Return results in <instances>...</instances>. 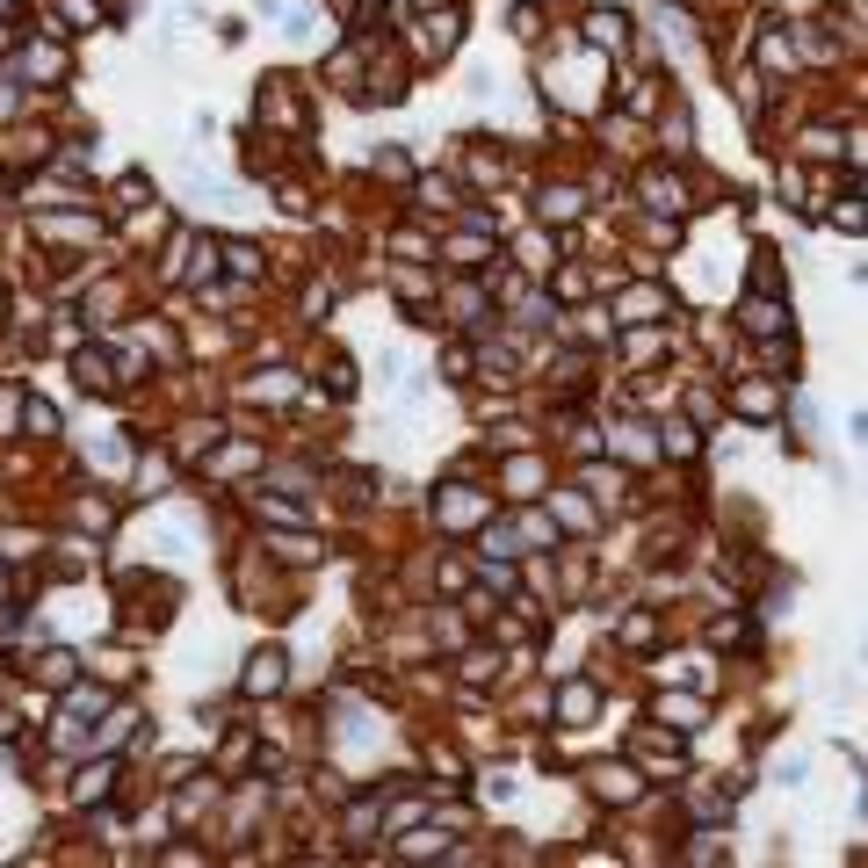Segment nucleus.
Wrapping results in <instances>:
<instances>
[{
	"label": "nucleus",
	"mask_w": 868,
	"mask_h": 868,
	"mask_svg": "<svg viewBox=\"0 0 868 868\" xmlns=\"http://www.w3.org/2000/svg\"><path fill=\"white\" fill-rule=\"evenodd\" d=\"M485 507H492V492H478V485H442V529H471Z\"/></svg>",
	"instance_id": "nucleus-1"
},
{
	"label": "nucleus",
	"mask_w": 868,
	"mask_h": 868,
	"mask_svg": "<svg viewBox=\"0 0 868 868\" xmlns=\"http://www.w3.org/2000/svg\"><path fill=\"white\" fill-rule=\"evenodd\" d=\"M283 666H290L283 651H254V659H246V673H239V688H246V695H283V680H290Z\"/></svg>",
	"instance_id": "nucleus-2"
},
{
	"label": "nucleus",
	"mask_w": 868,
	"mask_h": 868,
	"mask_svg": "<svg viewBox=\"0 0 868 868\" xmlns=\"http://www.w3.org/2000/svg\"><path fill=\"white\" fill-rule=\"evenodd\" d=\"M456 44H463V15H456V8H434V15L420 22V51H427V58H449Z\"/></svg>",
	"instance_id": "nucleus-3"
},
{
	"label": "nucleus",
	"mask_w": 868,
	"mask_h": 868,
	"mask_svg": "<svg viewBox=\"0 0 868 868\" xmlns=\"http://www.w3.org/2000/svg\"><path fill=\"white\" fill-rule=\"evenodd\" d=\"M623 37H630V15L623 8H594V15H586V51H623Z\"/></svg>",
	"instance_id": "nucleus-4"
},
{
	"label": "nucleus",
	"mask_w": 868,
	"mask_h": 868,
	"mask_svg": "<svg viewBox=\"0 0 868 868\" xmlns=\"http://www.w3.org/2000/svg\"><path fill=\"white\" fill-rule=\"evenodd\" d=\"M644 196H651V210H688V189L673 174H644Z\"/></svg>",
	"instance_id": "nucleus-5"
},
{
	"label": "nucleus",
	"mask_w": 868,
	"mask_h": 868,
	"mask_svg": "<svg viewBox=\"0 0 868 868\" xmlns=\"http://www.w3.org/2000/svg\"><path fill=\"white\" fill-rule=\"evenodd\" d=\"M738 326H746V333H782V326H789V304H746Z\"/></svg>",
	"instance_id": "nucleus-6"
},
{
	"label": "nucleus",
	"mask_w": 868,
	"mask_h": 868,
	"mask_svg": "<svg viewBox=\"0 0 868 868\" xmlns=\"http://www.w3.org/2000/svg\"><path fill=\"white\" fill-rule=\"evenodd\" d=\"M594 789H601L608 803H630V796H637V774H630V767H601V774H594Z\"/></svg>",
	"instance_id": "nucleus-7"
},
{
	"label": "nucleus",
	"mask_w": 868,
	"mask_h": 868,
	"mask_svg": "<svg viewBox=\"0 0 868 868\" xmlns=\"http://www.w3.org/2000/svg\"><path fill=\"white\" fill-rule=\"evenodd\" d=\"M413 203H427V210H456V181H413Z\"/></svg>",
	"instance_id": "nucleus-8"
},
{
	"label": "nucleus",
	"mask_w": 868,
	"mask_h": 868,
	"mask_svg": "<svg viewBox=\"0 0 868 868\" xmlns=\"http://www.w3.org/2000/svg\"><path fill=\"white\" fill-rule=\"evenodd\" d=\"M738 413H746V420H767V413H774V391H767V384H738Z\"/></svg>",
	"instance_id": "nucleus-9"
},
{
	"label": "nucleus",
	"mask_w": 868,
	"mask_h": 868,
	"mask_svg": "<svg viewBox=\"0 0 868 868\" xmlns=\"http://www.w3.org/2000/svg\"><path fill=\"white\" fill-rule=\"evenodd\" d=\"M22 427L37 434V442H51V434H58V413L44 406V398H29V406H22Z\"/></svg>",
	"instance_id": "nucleus-10"
},
{
	"label": "nucleus",
	"mask_w": 868,
	"mask_h": 868,
	"mask_svg": "<svg viewBox=\"0 0 868 868\" xmlns=\"http://www.w3.org/2000/svg\"><path fill=\"white\" fill-rule=\"evenodd\" d=\"M586 485H594L601 500H623V492H630V478H623V471H608V463H594V471H586Z\"/></svg>",
	"instance_id": "nucleus-11"
},
{
	"label": "nucleus",
	"mask_w": 868,
	"mask_h": 868,
	"mask_svg": "<svg viewBox=\"0 0 868 868\" xmlns=\"http://www.w3.org/2000/svg\"><path fill=\"white\" fill-rule=\"evenodd\" d=\"M225 268H232V275H261V246L232 239V246H225Z\"/></svg>",
	"instance_id": "nucleus-12"
},
{
	"label": "nucleus",
	"mask_w": 868,
	"mask_h": 868,
	"mask_svg": "<svg viewBox=\"0 0 868 868\" xmlns=\"http://www.w3.org/2000/svg\"><path fill=\"white\" fill-rule=\"evenodd\" d=\"M543 217H557V225L579 217V189H543Z\"/></svg>",
	"instance_id": "nucleus-13"
},
{
	"label": "nucleus",
	"mask_w": 868,
	"mask_h": 868,
	"mask_svg": "<svg viewBox=\"0 0 868 868\" xmlns=\"http://www.w3.org/2000/svg\"><path fill=\"white\" fill-rule=\"evenodd\" d=\"M58 15H66L73 29H102V8H95V0H58Z\"/></svg>",
	"instance_id": "nucleus-14"
},
{
	"label": "nucleus",
	"mask_w": 868,
	"mask_h": 868,
	"mask_svg": "<svg viewBox=\"0 0 868 868\" xmlns=\"http://www.w3.org/2000/svg\"><path fill=\"white\" fill-rule=\"evenodd\" d=\"M659 138H673L666 152H688V138H695V123H688V109H673V116L659 123Z\"/></svg>",
	"instance_id": "nucleus-15"
},
{
	"label": "nucleus",
	"mask_w": 868,
	"mask_h": 868,
	"mask_svg": "<svg viewBox=\"0 0 868 868\" xmlns=\"http://www.w3.org/2000/svg\"><path fill=\"white\" fill-rule=\"evenodd\" d=\"M73 369H80V391H109V384H116L109 369H102V355H80Z\"/></svg>",
	"instance_id": "nucleus-16"
},
{
	"label": "nucleus",
	"mask_w": 868,
	"mask_h": 868,
	"mask_svg": "<svg viewBox=\"0 0 868 868\" xmlns=\"http://www.w3.org/2000/svg\"><path fill=\"white\" fill-rule=\"evenodd\" d=\"M109 774H116L109 760H102L95 774H87V767H80V789H73V796H80V803H95V796H109Z\"/></svg>",
	"instance_id": "nucleus-17"
},
{
	"label": "nucleus",
	"mask_w": 868,
	"mask_h": 868,
	"mask_svg": "<svg viewBox=\"0 0 868 868\" xmlns=\"http://www.w3.org/2000/svg\"><path fill=\"white\" fill-rule=\"evenodd\" d=\"M268 550L283 557V565H304V557H319V543H304V536H275Z\"/></svg>",
	"instance_id": "nucleus-18"
},
{
	"label": "nucleus",
	"mask_w": 868,
	"mask_h": 868,
	"mask_svg": "<svg viewBox=\"0 0 868 868\" xmlns=\"http://www.w3.org/2000/svg\"><path fill=\"white\" fill-rule=\"evenodd\" d=\"M29 66H37L44 80H58V73H66V51H58V44H37V51H29Z\"/></svg>",
	"instance_id": "nucleus-19"
},
{
	"label": "nucleus",
	"mask_w": 868,
	"mask_h": 868,
	"mask_svg": "<svg viewBox=\"0 0 868 868\" xmlns=\"http://www.w3.org/2000/svg\"><path fill=\"white\" fill-rule=\"evenodd\" d=\"M659 717H673V731H695L702 724V702H659Z\"/></svg>",
	"instance_id": "nucleus-20"
},
{
	"label": "nucleus",
	"mask_w": 868,
	"mask_h": 868,
	"mask_svg": "<svg viewBox=\"0 0 868 868\" xmlns=\"http://www.w3.org/2000/svg\"><path fill=\"white\" fill-rule=\"evenodd\" d=\"M557 709H565V717L579 724V717H586V709H594V688H586V680H572V688H565V702H557Z\"/></svg>",
	"instance_id": "nucleus-21"
},
{
	"label": "nucleus",
	"mask_w": 868,
	"mask_h": 868,
	"mask_svg": "<svg viewBox=\"0 0 868 868\" xmlns=\"http://www.w3.org/2000/svg\"><path fill=\"white\" fill-rule=\"evenodd\" d=\"M51 239H95V217H58V225H44Z\"/></svg>",
	"instance_id": "nucleus-22"
},
{
	"label": "nucleus",
	"mask_w": 868,
	"mask_h": 868,
	"mask_svg": "<svg viewBox=\"0 0 868 868\" xmlns=\"http://www.w3.org/2000/svg\"><path fill=\"white\" fill-rule=\"evenodd\" d=\"M37 673L51 680V688H66V680H73V651H51V659H44Z\"/></svg>",
	"instance_id": "nucleus-23"
},
{
	"label": "nucleus",
	"mask_w": 868,
	"mask_h": 868,
	"mask_svg": "<svg viewBox=\"0 0 868 868\" xmlns=\"http://www.w3.org/2000/svg\"><path fill=\"white\" fill-rule=\"evenodd\" d=\"M651 312H659V290H630L623 297V319H651Z\"/></svg>",
	"instance_id": "nucleus-24"
},
{
	"label": "nucleus",
	"mask_w": 868,
	"mask_h": 868,
	"mask_svg": "<svg viewBox=\"0 0 868 868\" xmlns=\"http://www.w3.org/2000/svg\"><path fill=\"white\" fill-rule=\"evenodd\" d=\"M66 709H73V717H80V709H87V717H102V709H109V695H95V688H73V695H66Z\"/></svg>",
	"instance_id": "nucleus-25"
},
{
	"label": "nucleus",
	"mask_w": 868,
	"mask_h": 868,
	"mask_svg": "<svg viewBox=\"0 0 868 868\" xmlns=\"http://www.w3.org/2000/svg\"><path fill=\"white\" fill-rule=\"evenodd\" d=\"M760 66H782L789 73V37H760Z\"/></svg>",
	"instance_id": "nucleus-26"
},
{
	"label": "nucleus",
	"mask_w": 868,
	"mask_h": 868,
	"mask_svg": "<svg viewBox=\"0 0 868 868\" xmlns=\"http://www.w3.org/2000/svg\"><path fill=\"white\" fill-rule=\"evenodd\" d=\"M659 449H673V456H695V427H666V442Z\"/></svg>",
	"instance_id": "nucleus-27"
},
{
	"label": "nucleus",
	"mask_w": 868,
	"mask_h": 868,
	"mask_svg": "<svg viewBox=\"0 0 868 868\" xmlns=\"http://www.w3.org/2000/svg\"><path fill=\"white\" fill-rule=\"evenodd\" d=\"M492 666H500V659H485V651H471V659H463V680H492Z\"/></svg>",
	"instance_id": "nucleus-28"
},
{
	"label": "nucleus",
	"mask_w": 868,
	"mask_h": 868,
	"mask_svg": "<svg viewBox=\"0 0 868 868\" xmlns=\"http://www.w3.org/2000/svg\"><path fill=\"white\" fill-rule=\"evenodd\" d=\"M0 594H8V572H0Z\"/></svg>",
	"instance_id": "nucleus-29"
}]
</instances>
